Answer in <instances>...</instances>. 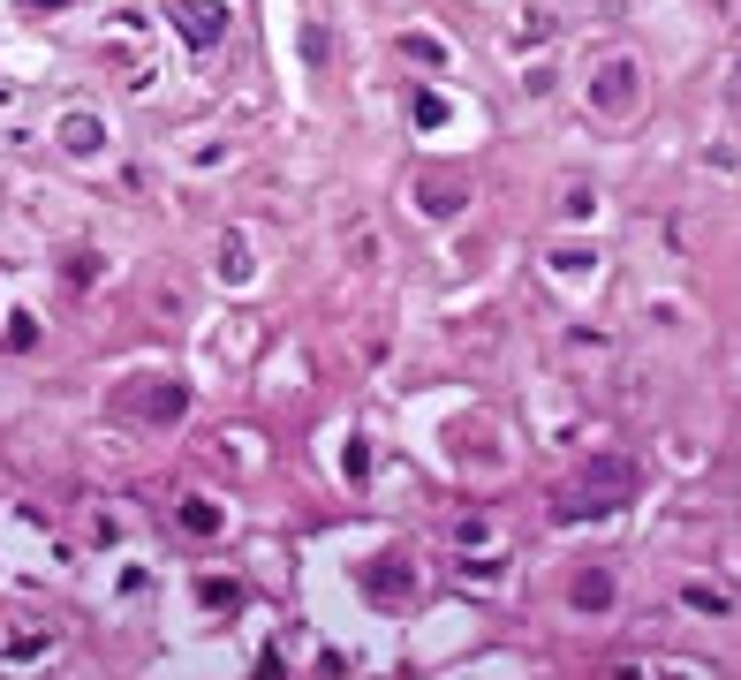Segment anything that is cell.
I'll return each instance as SVG.
<instances>
[{
    "mask_svg": "<svg viewBox=\"0 0 741 680\" xmlns=\"http://www.w3.org/2000/svg\"><path fill=\"white\" fill-rule=\"evenodd\" d=\"M371 590H379V605H409V560H401V552H386L379 567H371Z\"/></svg>",
    "mask_w": 741,
    "mask_h": 680,
    "instance_id": "2",
    "label": "cell"
},
{
    "mask_svg": "<svg viewBox=\"0 0 741 680\" xmlns=\"http://www.w3.org/2000/svg\"><path fill=\"white\" fill-rule=\"evenodd\" d=\"M174 23H182V31H190V38H220V8H190V0H174Z\"/></svg>",
    "mask_w": 741,
    "mask_h": 680,
    "instance_id": "4",
    "label": "cell"
},
{
    "mask_svg": "<svg viewBox=\"0 0 741 680\" xmlns=\"http://www.w3.org/2000/svg\"><path fill=\"white\" fill-rule=\"evenodd\" d=\"M583 476H590V484L560 499V514H605V507H621V499L636 492V469H628V461H590Z\"/></svg>",
    "mask_w": 741,
    "mask_h": 680,
    "instance_id": "1",
    "label": "cell"
},
{
    "mask_svg": "<svg viewBox=\"0 0 741 680\" xmlns=\"http://www.w3.org/2000/svg\"><path fill=\"white\" fill-rule=\"evenodd\" d=\"M121 408H159V424H167V416L190 408V393H182V386H152V393H121Z\"/></svg>",
    "mask_w": 741,
    "mask_h": 680,
    "instance_id": "3",
    "label": "cell"
},
{
    "mask_svg": "<svg viewBox=\"0 0 741 680\" xmlns=\"http://www.w3.org/2000/svg\"><path fill=\"white\" fill-rule=\"evenodd\" d=\"M182 529H197V537L220 529V507H212V499H182Z\"/></svg>",
    "mask_w": 741,
    "mask_h": 680,
    "instance_id": "5",
    "label": "cell"
},
{
    "mask_svg": "<svg viewBox=\"0 0 741 680\" xmlns=\"http://www.w3.org/2000/svg\"><path fill=\"white\" fill-rule=\"evenodd\" d=\"M605 590H613L605 575H583V582H575V605H605Z\"/></svg>",
    "mask_w": 741,
    "mask_h": 680,
    "instance_id": "6",
    "label": "cell"
}]
</instances>
